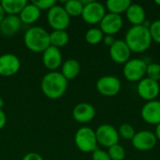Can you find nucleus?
<instances>
[{
  "instance_id": "nucleus-6",
  "label": "nucleus",
  "mask_w": 160,
  "mask_h": 160,
  "mask_svg": "<svg viewBox=\"0 0 160 160\" xmlns=\"http://www.w3.org/2000/svg\"><path fill=\"white\" fill-rule=\"evenodd\" d=\"M47 21L53 30H66L70 24V17L63 6L55 5L47 13Z\"/></svg>"
},
{
  "instance_id": "nucleus-7",
  "label": "nucleus",
  "mask_w": 160,
  "mask_h": 160,
  "mask_svg": "<svg viewBox=\"0 0 160 160\" xmlns=\"http://www.w3.org/2000/svg\"><path fill=\"white\" fill-rule=\"evenodd\" d=\"M96 137L98 143L107 148L117 144L120 139L118 130L109 124L100 125L96 130Z\"/></svg>"
},
{
  "instance_id": "nucleus-2",
  "label": "nucleus",
  "mask_w": 160,
  "mask_h": 160,
  "mask_svg": "<svg viewBox=\"0 0 160 160\" xmlns=\"http://www.w3.org/2000/svg\"><path fill=\"white\" fill-rule=\"evenodd\" d=\"M125 42L131 52H143L147 51L152 44L148 27L145 24L132 25L126 34Z\"/></svg>"
},
{
  "instance_id": "nucleus-4",
  "label": "nucleus",
  "mask_w": 160,
  "mask_h": 160,
  "mask_svg": "<svg viewBox=\"0 0 160 160\" xmlns=\"http://www.w3.org/2000/svg\"><path fill=\"white\" fill-rule=\"evenodd\" d=\"M74 142L77 148L82 153H93L98 149L96 131L88 127H82L76 131Z\"/></svg>"
},
{
  "instance_id": "nucleus-10",
  "label": "nucleus",
  "mask_w": 160,
  "mask_h": 160,
  "mask_svg": "<svg viewBox=\"0 0 160 160\" xmlns=\"http://www.w3.org/2000/svg\"><path fill=\"white\" fill-rule=\"evenodd\" d=\"M157 142L158 139L155 133L149 130H142L136 132L135 136L131 140L133 147L142 152L152 150L156 146Z\"/></svg>"
},
{
  "instance_id": "nucleus-37",
  "label": "nucleus",
  "mask_w": 160,
  "mask_h": 160,
  "mask_svg": "<svg viewBox=\"0 0 160 160\" xmlns=\"http://www.w3.org/2000/svg\"><path fill=\"white\" fill-rule=\"evenodd\" d=\"M155 135H156L157 139L160 141V124L158 125L157 128H156V133H155Z\"/></svg>"
},
{
  "instance_id": "nucleus-16",
  "label": "nucleus",
  "mask_w": 160,
  "mask_h": 160,
  "mask_svg": "<svg viewBox=\"0 0 160 160\" xmlns=\"http://www.w3.org/2000/svg\"><path fill=\"white\" fill-rule=\"evenodd\" d=\"M72 116L76 122L80 124H87L95 118L96 109L88 102H82L74 107Z\"/></svg>"
},
{
  "instance_id": "nucleus-34",
  "label": "nucleus",
  "mask_w": 160,
  "mask_h": 160,
  "mask_svg": "<svg viewBox=\"0 0 160 160\" xmlns=\"http://www.w3.org/2000/svg\"><path fill=\"white\" fill-rule=\"evenodd\" d=\"M115 38L113 36H110V35H104V38H103V43L107 46V47H111L114 42H115Z\"/></svg>"
},
{
  "instance_id": "nucleus-14",
  "label": "nucleus",
  "mask_w": 160,
  "mask_h": 160,
  "mask_svg": "<svg viewBox=\"0 0 160 160\" xmlns=\"http://www.w3.org/2000/svg\"><path fill=\"white\" fill-rule=\"evenodd\" d=\"M131 55V51L122 39H116L115 42L110 47V56L112 60L117 64H126Z\"/></svg>"
},
{
  "instance_id": "nucleus-21",
  "label": "nucleus",
  "mask_w": 160,
  "mask_h": 160,
  "mask_svg": "<svg viewBox=\"0 0 160 160\" xmlns=\"http://www.w3.org/2000/svg\"><path fill=\"white\" fill-rule=\"evenodd\" d=\"M81 71V65L76 59H68L61 66V74L68 81L75 79Z\"/></svg>"
},
{
  "instance_id": "nucleus-5",
  "label": "nucleus",
  "mask_w": 160,
  "mask_h": 160,
  "mask_svg": "<svg viewBox=\"0 0 160 160\" xmlns=\"http://www.w3.org/2000/svg\"><path fill=\"white\" fill-rule=\"evenodd\" d=\"M147 64L144 60L134 58L129 59L124 66L123 74L129 82H140L146 76Z\"/></svg>"
},
{
  "instance_id": "nucleus-8",
  "label": "nucleus",
  "mask_w": 160,
  "mask_h": 160,
  "mask_svg": "<svg viewBox=\"0 0 160 160\" xmlns=\"http://www.w3.org/2000/svg\"><path fill=\"white\" fill-rule=\"evenodd\" d=\"M105 15L106 8L101 3L91 0L88 4L83 6L82 18L89 24H97L100 23Z\"/></svg>"
},
{
  "instance_id": "nucleus-24",
  "label": "nucleus",
  "mask_w": 160,
  "mask_h": 160,
  "mask_svg": "<svg viewBox=\"0 0 160 160\" xmlns=\"http://www.w3.org/2000/svg\"><path fill=\"white\" fill-rule=\"evenodd\" d=\"M130 5L131 2L129 0H108L106 2V8L109 10V13L121 15L128 10Z\"/></svg>"
},
{
  "instance_id": "nucleus-19",
  "label": "nucleus",
  "mask_w": 160,
  "mask_h": 160,
  "mask_svg": "<svg viewBox=\"0 0 160 160\" xmlns=\"http://www.w3.org/2000/svg\"><path fill=\"white\" fill-rule=\"evenodd\" d=\"M126 16L132 25H142L144 24L146 13L144 8L142 5L131 3V5L126 11Z\"/></svg>"
},
{
  "instance_id": "nucleus-1",
  "label": "nucleus",
  "mask_w": 160,
  "mask_h": 160,
  "mask_svg": "<svg viewBox=\"0 0 160 160\" xmlns=\"http://www.w3.org/2000/svg\"><path fill=\"white\" fill-rule=\"evenodd\" d=\"M40 88L45 97L50 99L61 98L68 89V80L58 71H50L41 80Z\"/></svg>"
},
{
  "instance_id": "nucleus-20",
  "label": "nucleus",
  "mask_w": 160,
  "mask_h": 160,
  "mask_svg": "<svg viewBox=\"0 0 160 160\" xmlns=\"http://www.w3.org/2000/svg\"><path fill=\"white\" fill-rule=\"evenodd\" d=\"M41 11L31 2L27 3L21 13L18 15L22 23L24 24H33L40 18Z\"/></svg>"
},
{
  "instance_id": "nucleus-30",
  "label": "nucleus",
  "mask_w": 160,
  "mask_h": 160,
  "mask_svg": "<svg viewBox=\"0 0 160 160\" xmlns=\"http://www.w3.org/2000/svg\"><path fill=\"white\" fill-rule=\"evenodd\" d=\"M148 29L150 32L152 41H155L160 44V19L152 22L148 26Z\"/></svg>"
},
{
  "instance_id": "nucleus-27",
  "label": "nucleus",
  "mask_w": 160,
  "mask_h": 160,
  "mask_svg": "<svg viewBox=\"0 0 160 160\" xmlns=\"http://www.w3.org/2000/svg\"><path fill=\"white\" fill-rule=\"evenodd\" d=\"M108 155L111 160H124L126 158V150L125 148L117 143L110 148H108Z\"/></svg>"
},
{
  "instance_id": "nucleus-11",
  "label": "nucleus",
  "mask_w": 160,
  "mask_h": 160,
  "mask_svg": "<svg viewBox=\"0 0 160 160\" xmlns=\"http://www.w3.org/2000/svg\"><path fill=\"white\" fill-rule=\"evenodd\" d=\"M137 91L139 96L142 99L146 101H152L157 99V98L159 95V83L158 82H156L154 80L145 77L138 82Z\"/></svg>"
},
{
  "instance_id": "nucleus-33",
  "label": "nucleus",
  "mask_w": 160,
  "mask_h": 160,
  "mask_svg": "<svg viewBox=\"0 0 160 160\" xmlns=\"http://www.w3.org/2000/svg\"><path fill=\"white\" fill-rule=\"evenodd\" d=\"M22 160H44L43 158L38 154V153H35V152H30V153H27L23 158Z\"/></svg>"
},
{
  "instance_id": "nucleus-26",
  "label": "nucleus",
  "mask_w": 160,
  "mask_h": 160,
  "mask_svg": "<svg viewBox=\"0 0 160 160\" xmlns=\"http://www.w3.org/2000/svg\"><path fill=\"white\" fill-rule=\"evenodd\" d=\"M84 38H85V40L87 43H89L91 45H97L103 40L104 34L100 30V28L93 27V28H90L87 30Z\"/></svg>"
},
{
  "instance_id": "nucleus-32",
  "label": "nucleus",
  "mask_w": 160,
  "mask_h": 160,
  "mask_svg": "<svg viewBox=\"0 0 160 160\" xmlns=\"http://www.w3.org/2000/svg\"><path fill=\"white\" fill-rule=\"evenodd\" d=\"M92 160H111V158L108 155V152L98 148L92 153Z\"/></svg>"
},
{
  "instance_id": "nucleus-38",
  "label": "nucleus",
  "mask_w": 160,
  "mask_h": 160,
  "mask_svg": "<svg viewBox=\"0 0 160 160\" xmlns=\"http://www.w3.org/2000/svg\"><path fill=\"white\" fill-rule=\"evenodd\" d=\"M5 105V102H4V99L2 98H0V109H2Z\"/></svg>"
},
{
  "instance_id": "nucleus-31",
  "label": "nucleus",
  "mask_w": 160,
  "mask_h": 160,
  "mask_svg": "<svg viewBox=\"0 0 160 160\" xmlns=\"http://www.w3.org/2000/svg\"><path fill=\"white\" fill-rule=\"evenodd\" d=\"M40 11L41 10H50L53 6L56 5L55 0H38L32 2Z\"/></svg>"
},
{
  "instance_id": "nucleus-22",
  "label": "nucleus",
  "mask_w": 160,
  "mask_h": 160,
  "mask_svg": "<svg viewBox=\"0 0 160 160\" xmlns=\"http://www.w3.org/2000/svg\"><path fill=\"white\" fill-rule=\"evenodd\" d=\"M0 3L6 14L18 16L28 2L26 0H3Z\"/></svg>"
},
{
  "instance_id": "nucleus-3",
  "label": "nucleus",
  "mask_w": 160,
  "mask_h": 160,
  "mask_svg": "<svg viewBox=\"0 0 160 160\" xmlns=\"http://www.w3.org/2000/svg\"><path fill=\"white\" fill-rule=\"evenodd\" d=\"M25 47L33 52H43L51 46L50 33L40 26L28 28L23 36Z\"/></svg>"
},
{
  "instance_id": "nucleus-39",
  "label": "nucleus",
  "mask_w": 160,
  "mask_h": 160,
  "mask_svg": "<svg viewBox=\"0 0 160 160\" xmlns=\"http://www.w3.org/2000/svg\"><path fill=\"white\" fill-rule=\"evenodd\" d=\"M155 3H156L157 5H158V6H160V0H157V1L155 2Z\"/></svg>"
},
{
  "instance_id": "nucleus-35",
  "label": "nucleus",
  "mask_w": 160,
  "mask_h": 160,
  "mask_svg": "<svg viewBox=\"0 0 160 160\" xmlns=\"http://www.w3.org/2000/svg\"><path fill=\"white\" fill-rule=\"evenodd\" d=\"M6 124H7V115L5 112L2 109H0V130L5 128Z\"/></svg>"
},
{
  "instance_id": "nucleus-23",
  "label": "nucleus",
  "mask_w": 160,
  "mask_h": 160,
  "mask_svg": "<svg viewBox=\"0 0 160 160\" xmlns=\"http://www.w3.org/2000/svg\"><path fill=\"white\" fill-rule=\"evenodd\" d=\"M69 40V35L66 30H53L50 33V43L51 46L55 48L65 47Z\"/></svg>"
},
{
  "instance_id": "nucleus-18",
  "label": "nucleus",
  "mask_w": 160,
  "mask_h": 160,
  "mask_svg": "<svg viewBox=\"0 0 160 160\" xmlns=\"http://www.w3.org/2000/svg\"><path fill=\"white\" fill-rule=\"evenodd\" d=\"M22 26L19 16L7 15L0 22V33L5 37H12L17 34Z\"/></svg>"
},
{
  "instance_id": "nucleus-25",
  "label": "nucleus",
  "mask_w": 160,
  "mask_h": 160,
  "mask_svg": "<svg viewBox=\"0 0 160 160\" xmlns=\"http://www.w3.org/2000/svg\"><path fill=\"white\" fill-rule=\"evenodd\" d=\"M68 16L71 17H78L82 16V9H83V5L81 0H69L65 3L63 6Z\"/></svg>"
},
{
  "instance_id": "nucleus-9",
  "label": "nucleus",
  "mask_w": 160,
  "mask_h": 160,
  "mask_svg": "<svg viewBox=\"0 0 160 160\" xmlns=\"http://www.w3.org/2000/svg\"><path fill=\"white\" fill-rule=\"evenodd\" d=\"M121 81L112 75H105L97 81L96 88L99 94L105 97H114L121 90Z\"/></svg>"
},
{
  "instance_id": "nucleus-28",
  "label": "nucleus",
  "mask_w": 160,
  "mask_h": 160,
  "mask_svg": "<svg viewBox=\"0 0 160 160\" xmlns=\"http://www.w3.org/2000/svg\"><path fill=\"white\" fill-rule=\"evenodd\" d=\"M118 134L119 137L125 140H132L133 137L136 134V131L133 128V126H131L130 124H123L119 127L118 129Z\"/></svg>"
},
{
  "instance_id": "nucleus-17",
  "label": "nucleus",
  "mask_w": 160,
  "mask_h": 160,
  "mask_svg": "<svg viewBox=\"0 0 160 160\" xmlns=\"http://www.w3.org/2000/svg\"><path fill=\"white\" fill-rule=\"evenodd\" d=\"M42 63L50 71H56L62 66V53L60 49L50 46L42 52Z\"/></svg>"
},
{
  "instance_id": "nucleus-36",
  "label": "nucleus",
  "mask_w": 160,
  "mask_h": 160,
  "mask_svg": "<svg viewBox=\"0 0 160 160\" xmlns=\"http://www.w3.org/2000/svg\"><path fill=\"white\" fill-rule=\"evenodd\" d=\"M5 16H6V13H5V11H4L3 8L1 6V3H0V22L3 21V19L5 18Z\"/></svg>"
},
{
  "instance_id": "nucleus-15",
  "label": "nucleus",
  "mask_w": 160,
  "mask_h": 160,
  "mask_svg": "<svg viewBox=\"0 0 160 160\" xmlns=\"http://www.w3.org/2000/svg\"><path fill=\"white\" fill-rule=\"evenodd\" d=\"M141 116L142 120L150 125L160 124V101L158 99L147 101L142 108Z\"/></svg>"
},
{
  "instance_id": "nucleus-13",
  "label": "nucleus",
  "mask_w": 160,
  "mask_h": 160,
  "mask_svg": "<svg viewBox=\"0 0 160 160\" xmlns=\"http://www.w3.org/2000/svg\"><path fill=\"white\" fill-rule=\"evenodd\" d=\"M100 30L104 35L114 36L123 27V19L121 15L113 14V13H106L103 17L102 21L99 23Z\"/></svg>"
},
{
  "instance_id": "nucleus-29",
  "label": "nucleus",
  "mask_w": 160,
  "mask_h": 160,
  "mask_svg": "<svg viewBox=\"0 0 160 160\" xmlns=\"http://www.w3.org/2000/svg\"><path fill=\"white\" fill-rule=\"evenodd\" d=\"M146 77L156 82L160 81V64L158 63L147 64Z\"/></svg>"
},
{
  "instance_id": "nucleus-12",
  "label": "nucleus",
  "mask_w": 160,
  "mask_h": 160,
  "mask_svg": "<svg viewBox=\"0 0 160 160\" xmlns=\"http://www.w3.org/2000/svg\"><path fill=\"white\" fill-rule=\"evenodd\" d=\"M21 68V61L13 53H4L0 55V76L11 77Z\"/></svg>"
}]
</instances>
